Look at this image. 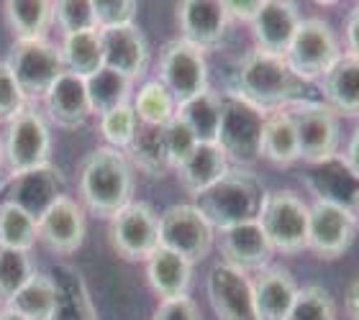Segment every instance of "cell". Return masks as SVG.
<instances>
[{"label":"cell","instance_id":"cell-1","mask_svg":"<svg viewBox=\"0 0 359 320\" xmlns=\"http://www.w3.org/2000/svg\"><path fill=\"white\" fill-rule=\"evenodd\" d=\"M231 92L264 113L283 111L287 105L311 97L308 85L298 75H292V69L283 57L262 54L257 49L239 62L236 88Z\"/></svg>","mask_w":359,"mask_h":320},{"label":"cell","instance_id":"cell-2","mask_svg":"<svg viewBox=\"0 0 359 320\" xmlns=\"http://www.w3.org/2000/svg\"><path fill=\"white\" fill-rule=\"evenodd\" d=\"M80 197L97 218H113L134 202V167L123 151L97 146L80 162Z\"/></svg>","mask_w":359,"mask_h":320},{"label":"cell","instance_id":"cell-3","mask_svg":"<svg viewBox=\"0 0 359 320\" xmlns=\"http://www.w3.org/2000/svg\"><path fill=\"white\" fill-rule=\"evenodd\" d=\"M264 195L267 190L255 172L231 167V172L218 179L216 185L195 195L193 205L201 210V216L208 221L213 231H224L231 225L257 221Z\"/></svg>","mask_w":359,"mask_h":320},{"label":"cell","instance_id":"cell-4","mask_svg":"<svg viewBox=\"0 0 359 320\" xmlns=\"http://www.w3.org/2000/svg\"><path fill=\"white\" fill-rule=\"evenodd\" d=\"M285 111L295 126L300 162L321 167L339 157V144H341L339 116L323 100L308 97V100L287 105Z\"/></svg>","mask_w":359,"mask_h":320},{"label":"cell","instance_id":"cell-5","mask_svg":"<svg viewBox=\"0 0 359 320\" xmlns=\"http://www.w3.org/2000/svg\"><path fill=\"white\" fill-rule=\"evenodd\" d=\"M341 57H344V49L337 31L331 29L326 18L313 15V18H300V26L283 60L287 62L292 75H298L306 85H311L321 80Z\"/></svg>","mask_w":359,"mask_h":320},{"label":"cell","instance_id":"cell-6","mask_svg":"<svg viewBox=\"0 0 359 320\" xmlns=\"http://www.w3.org/2000/svg\"><path fill=\"white\" fill-rule=\"evenodd\" d=\"M267 113L247 103L236 92L221 95V126H218V146L224 149L229 162L239 169L259 159L262 128Z\"/></svg>","mask_w":359,"mask_h":320},{"label":"cell","instance_id":"cell-7","mask_svg":"<svg viewBox=\"0 0 359 320\" xmlns=\"http://www.w3.org/2000/svg\"><path fill=\"white\" fill-rule=\"evenodd\" d=\"M357 231V216L344 200L321 195L313 205H308V251L318 259H341L352 249Z\"/></svg>","mask_w":359,"mask_h":320},{"label":"cell","instance_id":"cell-8","mask_svg":"<svg viewBox=\"0 0 359 320\" xmlns=\"http://www.w3.org/2000/svg\"><path fill=\"white\" fill-rule=\"evenodd\" d=\"M269 246L280 253L295 256L308 251V202L290 190L267 193L257 216Z\"/></svg>","mask_w":359,"mask_h":320},{"label":"cell","instance_id":"cell-9","mask_svg":"<svg viewBox=\"0 0 359 320\" xmlns=\"http://www.w3.org/2000/svg\"><path fill=\"white\" fill-rule=\"evenodd\" d=\"M6 64L26 100L44 97L54 82L65 75L60 46L52 44L49 39H34V41L15 39Z\"/></svg>","mask_w":359,"mask_h":320},{"label":"cell","instance_id":"cell-10","mask_svg":"<svg viewBox=\"0 0 359 320\" xmlns=\"http://www.w3.org/2000/svg\"><path fill=\"white\" fill-rule=\"evenodd\" d=\"M157 82L172 95L177 105L203 95L208 88V62L205 52L187 44L182 39H172L162 46L157 64Z\"/></svg>","mask_w":359,"mask_h":320},{"label":"cell","instance_id":"cell-11","mask_svg":"<svg viewBox=\"0 0 359 320\" xmlns=\"http://www.w3.org/2000/svg\"><path fill=\"white\" fill-rule=\"evenodd\" d=\"M216 244V231L201 216L193 202H177L159 216V246L180 253L190 264H198Z\"/></svg>","mask_w":359,"mask_h":320},{"label":"cell","instance_id":"cell-12","mask_svg":"<svg viewBox=\"0 0 359 320\" xmlns=\"http://www.w3.org/2000/svg\"><path fill=\"white\" fill-rule=\"evenodd\" d=\"M3 146H6V167L11 169V174L39 169L49 164L52 136H49L44 116L36 108L26 105L18 116L8 120Z\"/></svg>","mask_w":359,"mask_h":320},{"label":"cell","instance_id":"cell-13","mask_svg":"<svg viewBox=\"0 0 359 320\" xmlns=\"http://www.w3.org/2000/svg\"><path fill=\"white\" fill-rule=\"evenodd\" d=\"M113 251L126 261H147L159 249V216L149 202H128L111 218Z\"/></svg>","mask_w":359,"mask_h":320},{"label":"cell","instance_id":"cell-14","mask_svg":"<svg viewBox=\"0 0 359 320\" xmlns=\"http://www.w3.org/2000/svg\"><path fill=\"white\" fill-rule=\"evenodd\" d=\"M3 202L18 205L31 218H41L54 202L65 197V174L52 164H44L39 169L18 172L0 185Z\"/></svg>","mask_w":359,"mask_h":320},{"label":"cell","instance_id":"cell-15","mask_svg":"<svg viewBox=\"0 0 359 320\" xmlns=\"http://www.w3.org/2000/svg\"><path fill=\"white\" fill-rule=\"evenodd\" d=\"M205 290H208V302L218 320H257L252 277L247 272L218 261L208 272Z\"/></svg>","mask_w":359,"mask_h":320},{"label":"cell","instance_id":"cell-16","mask_svg":"<svg viewBox=\"0 0 359 320\" xmlns=\"http://www.w3.org/2000/svg\"><path fill=\"white\" fill-rule=\"evenodd\" d=\"M103 67L123 75L126 80H142L149 69V41L139 26H121V29L97 31Z\"/></svg>","mask_w":359,"mask_h":320},{"label":"cell","instance_id":"cell-17","mask_svg":"<svg viewBox=\"0 0 359 320\" xmlns=\"http://www.w3.org/2000/svg\"><path fill=\"white\" fill-rule=\"evenodd\" d=\"M216 246L221 253V261L241 272H259V269L272 264V253L275 249L269 246L264 236L262 225L252 221V223H241L216 231Z\"/></svg>","mask_w":359,"mask_h":320},{"label":"cell","instance_id":"cell-18","mask_svg":"<svg viewBox=\"0 0 359 320\" xmlns=\"http://www.w3.org/2000/svg\"><path fill=\"white\" fill-rule=\"evenodd\" d=\"M177 26L182 41L198 46L201 52H208V49L221 46L231 21L226 15L224 3L187 0L177 6Z\"/></svg>","mask_w":359,"mask_h":320},{"label":"cell","instance_id":"cell-19","mask_svg":"<svg viewBox=\"0 0 359 320\" xmlns=\"http://www.w3.org/2000/svg\"><path fill=\"white\" fill-rule=\"evenodd\" d=\"M36 241L52 253H72L85 241V213L72 197H60L36 221Z\"/></svg>","mask_w":359,"mask_h":320},{"label":"cell","instance_id":"cell-20","mask_svg":"<svg viewBox=\"0 0 359 320\" xmlns=\"http://www.w3.org/2000/svg\"><path fill=\"white\" fill-rule=\"evenodd\" d=\"M252 36H255L257 52L272 54V57H285L292 36L300 26V11L295 3H283V0H262L259 13L255 15Z\"/></svg>","mask_w":359,"mask_h":320},{"label":"cell","instance_id":"cell-21","mask_svg":"<svg viewBox=\"0 0 359 320\" xmlns=\"http://www.w3.org/2000/svg\"><path fill=\"white\" fill-rule=\"evenodd\" d=\"M295 277L280 264H269L252 277V298H255L257 320H285L292 302L298 298Z\"/></svg>","mask_w":359,"mask_h":320},{"label":"cell","instance_id":"cell-22","mask_svg":"<svg viewBox=\"0 0 359 320\" xmlns=\"http://www.w3.org/2000/svg\"><path fill=\"white\" fill-rule=\"evenodd\" d=\"M44 108L54 126L65 128V131H75V128L85 126L90 116L85 80L65 72L44 95Z\"/></svg>","mask_w":359,"mask_h":320},{"label":"cell","instance_id":"cell-23","mask_svg":"<svg viewBox=\"0 0 359 320\" xmlns=\"http://www.w3.org/2000/svg\"><path fill=\"white\" fill-rule=\"evenodd\" d=\"M229 172H231V162L218 144H198L193 154L175 169V174H177L182 190L190 197H195L203 190H208L210 185H216Z\"/></svg>","mask_w":359,"mask_h":320},{"label":"cell","instance_id":"cell-24","mask_svg":"<svg viewBox=\"0 0 359 320\" xmlns=\"http://www.w3.org/2000/svg\"><path fill=\"white\" fill-rule=\"evenodd\" d=\"M323 103L337 116L359 118V60L341 57L326 75L318 80Z\"/></svg>","mask_w":359,"mask_h":320},{"label":"cell","instance_id":"cell-25","mask_svg":"<svg viewBox=\"0 0 359 320\" xmlns=\"http://www.w3.org/2000/svg\"><path fill=\"white\" fill-rule=\"evenodd\" d=\"M147 282L159 300L185 298L193 284V264L180 253L159 246L147 259Z\"/></svg>","mask_w":359,"mask_h":320},{"label":"cell","instance_id":"cell-26","mask_svg":"<svg viewBox=\"0 0 359 320\" xmlns=\"http://www.w3.org/2000/svg\"><path fill=\"white\" fill-rule=\"evenodd\" d=\"M259 157H264L269 164H275L280 169L300 162L298 136H295L292 118L287 116L285 108L267 113L262 128V144H259Z\"/></svg>","mask_w":359,"mask_h":320},{"label":"cell","instance_id":"cell-27","mask_svg":"<svg viewBox=\"0 0 359 320\" xmlns=\"http://www.w3.org/2000/svg\"><path fill=\"white\" fill-rule=\"evenodd\" d=\"M52 279L57 287V305H54L52 320H97L88 287L75 269L57 267Z\"/></svg>","mask_w":359,"mask_h":320},{"label":"cell","instance_id":"cell-28","mask_svg":"<svg viewBox=\"0 0 359 320\" xmlns=\"http://www.w3.org/2000/svg\"><path fill=\"white\" fill-rule=\"evenodd\" d=\"M6 18L18 41L46 39L54 23V3H46V0H11V3H6Z\"/></svg>","mask_w":359,"mask_h":320},{"label":"cell","instance_id":"cell-29","mask_svg":"<svg viewBox=\"0 0 359 320\" xmlns=\"http://www.w3.org/2000/svg\"><path fill=\"white\" fill-rule=\"evenodd\" d=\"M57 305V287L52 274H34L13 298L6 300V307L23 315L26 320H52Z\"/></svg>","mask_w":359,"mask_h":320},{"label":"cell","instance_id":"cell-30","mask_svg":"<svg viewBox=\"0 0 359 320\" xmlns=\"http://www.w3.org/2000/svg\"><path fill=\"white\" fill-rule=\"evenodd\" d=\"M85 88H88L90 113L105 116L121 105H128L131 92H134V82L118 72H113V69L100 67L95 75L85 77Z\"/></svg>","mask_w":359,"mask_h":320},{"label":"cell","instance_id":"cell-31","mask_svg":"<svg viewBox=\"0 0 359 320\" xmlns=\"http://www.w3.org/2000/svg\"><path fill=\"white\" fill-rule=\"evenodd\" d=\"M126 159L131 167L142 169L149 177H165L170 172V162H167L162 126H144V123H139L134 141L128 144L126 149Z\"/></svg>","mask_w":359,"mask_h":320},{"label":"cell","instance_id":"cell-32","mask_svg":"<svg viewBox=\"0 0 359 320\" xmlns=\"http://www.w3.org/2000/svg\"><path fill=\"white\" fill-rule=\"evenodd\" d=\"M177 118H182L195 134L198 144H216L218 126H221V95L205 90L203 95L177 105Z\"/></svg>","mask_w":359,"mask_h":320},{"label":"cell","instance_id":"cell-33","mask_svg":"<svg viewBox=\"0 0 359 320\" xmlns=\"http://www.w3.org/2000/svg\"><path fill=\"white\" fill-rule=\"evenodd\" d=\"M62 64L65 72L77 77H90L95 75L97 69L103 67V54H100V39L97 31H83V34H72L65 36L60 46Z\"/></svg>","mask_w":359,"mask_h":320},{"label":"cell","instance_id":"cell-34","mask_svg":"<svg viewBox=\"0 0 359 320\" xmlns=\"http://www.w3.org/2000/svg\"><path fill=\"white\" fill-rule=\"evenodd\" d=\"M134 113L139 123H144V126H165L167 120L175 118L177 103L162 88V82L149 80L144 82L142 90L134 95Z\"/></svg>","mask_w":359,"mask_h":320},{"label":"cell","instance_id":"cell-35","mask_svg":"<svg viewBox=\"0 0 359 320\" xmlns=\"http://www.w3.org/2000/svg\"><path fill=\"white\" fill-rule=\"evenodd\" d=\"M36 244V218L11 202H0V246L31 251Z\"/></svg>","mask_w":359,"mask_h":320},{"label":"cell","instance_id":"cell-36","mask_svg":"<svg viewBox=\"0 0 359 320\" xmlns=\"http://www.w3.org/2000/svg\"><path fill=\"white\" fill-rule=\"evenodd\" d=\"M34 274L36 269H34V259L29 251L0 246V300L13 298Z\"/></svg>","mask_w":359,"mask_h":320},{"label":"cell","instance_id":"cell-37","mask_svg":"<svg viewBox=\"0 0 359 320\" xmlns=\"http://www.w3.org/2000/svg\"><path fill=\"white\" fill-rule=\"evenodd\" d=\"M285 320H337V302L321 284L300 287Z\"/></svg>","mask_w":359,"mask_h":320},{"label":"cell","instance_id":"cell-38","mask_svg":"<svg viewBox=\"0 0 359 320\" xmlns=\"http://www.w3.org/2000/svg\"><path fill=\"white\" fill-rule=\"evenodd\" d=\"M136 128H139V118H136L131 103L100 116V136H103L105 146H111L116 151L128 149V144L134 141L136 136Z\"/></svg>","mask_w":359,"mask_h":320},{"label":"cell","instance_id":"cell-39","mask_svg":"<svg viewBox=\"0 0 359 320\" xmlns=\"http://www.w3.org/2000/svg\"><path fill=\"white\" fill-rule=\"evenodd\" d=\"M54 23L60 26L65 36L83 34V31H97L93 3H88V0H62V3H54Z\"/></svg>","mask_w":359,"mask_h":320},{"label":"cell","instance_id":"cell-40","mask_svg":"<svg viewBox=\"0 0 359 320\" xmlns=\"http://www.w3.org/2000/svg\"><path fill=\"white\" fill-rule=\"evenodd\" d=\"M162 139H165V151H167V162H170V172H175L180 164L185 162L190 154L198 146V139L190 131L185 120L175 116L172 120H167L162 126Z\"/></svg>","mask_w":359,"mask_h":320},{"label":"cell","instance_id":"cell-41","mask_svg":"<svg viewBox=\"0 0 359 320\" xmlns=\"http://www.w3.org/2000/svg\"><path fill=\"white\" fill-rule=\"evenodd\" d=\"M97 31L105 29H121V26H134L139 3L134 0H95L93 3Z\"/></svg>","mask_w":359,"mask_h":320},{"label":"cell","instance_id":"cell-42","mask_svg":"<svg viewBox=\"0 0 359 320\" xmlns=\"http://www.w3.org/2000/svg\"><path fill=\"white\" fill-rule=\"evenodd\" d=\"M23 108H26V97H23L15 77L11 75L8 64L0 62V123H3V120L8 123V120L13 118V116H18Z\"/></svg>","mask_w":359,"mask_h":320},{"label":"cell","instance_id":"cell-43","mask_svg":"<svg viewBox=\"0 0 359 320\" xmlns=\"http://www.w3.org/2000/svg\"><path fill=\"white\" fill-rule=\"evenodd\" d=\"M151 320H203L201 310H198V302H195L190 295L185 298H175V300H162L151 315Z\"/></svg>","mask_w":359,"mask_h":320},{"label":"cell","instance_id":"cell-44","mask_svg":"<svg viewBox=\"0 0 359 320\" xmlns=\"http://www.w3.org/2000/svg\"><path fill=\"white\" fill-rule=\"evenodd\" d=\"M224 8L231 23H252L255 15L259 13V8H262V0H229V3H224Z\"/></svg>","mask_w":359,"mask_h":320},{"label":"cell","instance_id":"cell-45","mask_svg":"<svg viewBox=\"0 0 359 320\" xmlns=\"http://www.w3.org/2000/svg\"><path fill=\"white\" fill-rule=\"evenodd\" d=\"M344 46H346V57H354L359 60V3H354L349 15H346L344 23Z\"/></svg>","mask_w":359,"mask_h":320},{"label":"cell","instance_id":"cell-46","mask_svg":"<svg viewBox=\"0 0 359 320\" xmlns=\"http://www.w3.org/2000/svg\"><path fill=\"white\" fill-rule=\"evenodd\" d=\"M341 162H344L346 169L359 179V126L354 128L352 139H349V144H346L344 154H341Z\"/></svg>","mask_w":359,"mask_h":320},{"label":"cell","instance_id":"cell-47","mask_svg":"<svg viewBox=\"0 0 359 320\" xmlns=\"http://www.w3.org/2000/svg\"><path fill=\"white\" fill-rule=\"evenodd\" d=\"M344 307H346V315H349V320H359V279H354V282L349 284Z\"/></svg>","mask_w":359,"mask_h":320},{"label":"cell","instance_id":"cell-48","mask_svg":"<svg viewBox=\"0 0 359 320\" xmlns=\"http://www.w3.org/2000/svg\"><path fill=\"white\" fill-rule=\"evenodd\" d=\"M0 320H26V318L18 315V313H13L11 307H3V310H0Z\"/></svg>","mask_w":359,"mask_h":320},{"label":"cell","instance_id":"cell-49","mask_svg":"<svg viewBox=\"0 0 359 320\" xmlns=\"http://www.w3.org/2000/svg\"><path fill=\"white\" fill-rule=\"evenodd\" d=\"M3 167H6V146H3V131H0V174H3Z\"/></svg>","mask_w":359,"mask_h":320},{"label":"cell","instance_id":"cell-50","mask_svg":"<svg viewBox=\"0 0 359 320\" xmlns=\"http://www.w3.org/2000/svg\"><path fill=\"white\" fill-rule=\"evenodd\" d=\"M352 210H354V216H357V223H359V190L354 193V200H352Z\"/></svg>","mask_w":359,"mask_h":320},{"label":"cell","instance_id":"cell-51","mask_svg":"<svg viewBox=\"0 0 359 320\" xmlns=\"http://www.w3.org/2000/svg\"><path fill=\"white\" fill-rule=\"evenodd\" d=\"M0 310H3V305H0Z\"/></svg>","mask_w":359,"mask_h":320}]
</instances>
